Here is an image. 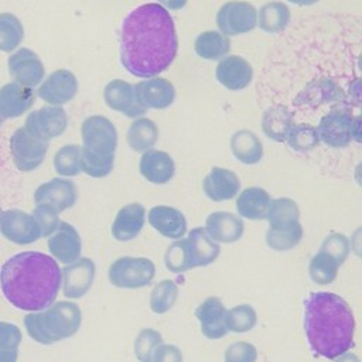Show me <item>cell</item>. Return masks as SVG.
<instances>
[{
  "label": "cell",
  "mask_w": 362,
  "mask_h": 362,
  "mask_svg": "<svg viewBox=\"0 0 362 362\" xmlns=\"http://www.w3.org/2000/svg\"><path fill=\"white\" fill-rule=\"evenodd\" d=\"M178 37L174 20L158 3H146L132 10L120 28V62L137 78L164 72L177 57Z\"/></svg>",
  "instance_id": "cell-1"
},
{
  "label": "cell",
  "mask_w": 362,
  "mask_h": 362,
  "mask_svg": "<svg viewBox=\"0 0 362 362\" xmlns=\"http://www.w3.org/2000/svg\"><path fill=\"white\" fill-rule=\"evenodd\" d=\"M62 272L58 262L42 252H20L0 269V288L4 298L23 311L49 307L61 288Z\"/></svg>",
  "instance_id": "cell-2"
},
{
  "label": "cell",
  "mask_w": 362,
  "mask_h": 362,
  "mask_svg": "<svg viewBox=\"0 0 362 362\" xmlns=\"http://www.w3.org/2000/svg\"><path fill=\"white\" fill-rule=\"evenodd\" d=\"M304 331L311 351L325 359H335L355 345L354 313L331 291H315L305 298Z\"/></svg>",
  "instance_id": "cell-3"
},
{
  "label": "cell",
  "mask_w": 362,
  "mask_h": 362,
  "mask_svg": "<svg viewBox=\"0 0 362 362\" xmlns=\"http://www.w3.org/2000/svg\"><path fill=\"white\" fill-rule=\"evenodd\" d=\"M83 146L81 147V170L93 178L110 174L117 147L116 126L105 116L86 117L81 126Z\"/></svg>",
  "instance_id": "cell-4"
},
{
  "label": "cell",
  "mask_w": 362,
  "mask_h": 362,
  "mask_svg": "<svg viewBox=\"0 0 362 362\" xmlns=\"http://www.w3.org/2000/svg\"><path fill=\"white\" fill-rule=\"evenodd\" d=\"M82 322V313L72 301H54L41 311H31L23 318L28 337L41 344L51 345L75 335Z\"/></svg>",
  "instance_id": "cell-5"
},
{
  "label": "cell",
  "mask_w": 362,
  "mask_h": 362,
  "mask_svg": "<svg viewBox=\"0 0 362 362\" xmlns=\"http://www.w3.org/2000/svg\"><path fill=\"white\" fill-rule=\"evenodd\" d=\"M264 219L269 221V229L266 232V243L269 247L284 252L300 243L303 226L300 223V209L294 199H270Z\"/></svg>",
  "instance_id": "cell-6"
},
{
  "label": "cell",
  "mask_w": 362,
  "mask_h": 362,
  "mask_svg": "<svg viewBox=\"0 0 362 362\" xmlns=\"http://www.w3.org/2000/svg\"><path fill=\"white\" fill-rule=\"evenodd\" d=\"M320 141L328 147H346L352 140L359 141V117L346 110H332L321 117L315 127Z\"/></svg>",
  "instance_id": "cell-7"
},
{
  "label": "cell",
  "mask_w": 362,
  "mask_h": 362,
  "mask_svg": "<svg viewBox=\"0 0 362 362\" xmlns=\"http://www.w3.org/2000/svg\"><path fill=\"white\" fill-rule=\"evenodd\" d=\"M156 274L154 263L147 257L124 256L115 260L107 272L109 281L119 288H141L148 286Z\"/></svg>",
  "instance_id": "cell-8"
},
{
  "label": "cell",
  "mask_w": 362,
  "mask_h": 362,
  "mask_svg": "<svg viewBox=\"0 0 362 362\" xmlns=\"http://www.w3.org/2000/svg\"><path fill=\"white\" fill-rule=\"evenodd\" d=\"M48 151V141L31 134L24 126L14 130L10 137V153L14 165L23 173L38 168Z\"/></svg>",
  "instance_id": "cell-9"
},
{
  "label": "cell",
  "mask_w": 362,
  "mask_h": 362,
  "mask_svg": "<svg viewBox=\"0 0 362 362\" xmlns=\"http://www.w3.org/2000/svg\"><path fill=\"white\" fill-rule=\"evenodd\" d=\"M257 10L253 4L243 0H230L216 13V25L219 33L230 37L246 34L256 27Z\"/></svg>",
  "instance_id": "cell-10"
},
{
  "label": "cell",
  "mask_w": 362,
  "mask_h": 362,
  "mask_svg": "<svg viewBox=\"0 0 362 362\" xmlns=\"http://www.w3.org/2000/svg\"><path fill=\"white\" fill-rule=\"evenodd\" d=\"M0 233L8 242L20 246L31 245L42 238L41 229L33 214L21 209L3 211L0 216Z\"/></svg>",
  "instance_id": "cell-11"
},
{
  "label": "cell",
  "mask_w": 362,
  "mask_h": 362,
  "mask_svg": "<svg viewBox=\"0 0 362 362\" xmlns=\"http://www.w3.org/2000/svg\"><path fill=\"white\" fill-rule=\"evenodd\" d=\"M68 126V116L65 110L59 106H44L38 110L31 112L27 119L24 127L34 134L35 137L49 141L61 136Z\"/></svg>",
  "instance_id": "cell-12"
},
{
  "label": "cell",
  "mask_w": 362,
  "mask_h": 362,
  "mask_svg": "<svg viewBox=\"0 0 362 362\" xmlns=\"http://www.w3.org/2000/svg\"><path fill=\"white\" fill-rule=\"evenodd\" d=\"M76 198V185L68 178H52L38 185L34 192L35 205H45L58 214L72 208Z\"/></svg>",
  "instance_id": "cell-13"
},
{
  "label": "cell",
  "mask_w": 362,
  "mask_h": 362,
  "mask_svg": "<svg viewBox=\"0 0 362 362\" xmlns=\"http://www.w3.org/2000/svg\"><path fill=\"white\" fill-rule=\"evenodd\" d=\"M185 263L188 270L194 267L208 266L219 256V243L212 240L204 228H194L187 238H181Z\"/></svg>",
  "instance_id": "cell-14"
},
{
  "label": "cell",
  "mask_w": 362,
  "mask_h": 362,
  "mask_svg": "<svg viewBox=\"0 0 362 362\" xmlns=\"http://www.w3.org/2000/svg\"><path fill=\"white\" fill-rule=\"evenodd\" d=\"M62 272V293L68 298H81L92 287L96 266L89 257H79L78 260L65 264Z\"/></svg>",
  "instance_id": "cell-15"
},
{
  "label": "cell",
  "mask_w": 362,
  "mask_h": 362,
  "mask_svg": "<svg viewBox=\"0 0 362 362\" xmlns=\"http://www.w3.org/2000/svg\"><path fill=\"white\" fill-rule=\"evenodd\" d=\"M103 99L112 110L120 112L132 119L141 117L147 112V109L140 105L134 86L123 79H113L107 82L103 89Z\"/></svg>",
  "instance_id": "cell-16"
},
{
  "label": "cell",
  "mask_w": 362,
  "mask_h": 362,
  "mask_svg": "<svg viewBox=\"0 0 362 362\" xmlns=\"http://www.w3.org/2000/svg\"><path fill=\"white\" fill-rule=\"evenodd\" d=\"M78 92L76 76L68 69H57L51 72L40 85L37 95L47 103L59 106L68 103Z\"/></svg>",
  "instance_id": "cell-17"
},
{
  "label": "cell",
  "mask_w": 362,
  "mask_h": 362,
  "mask_svg": "<svg viewBox=\"0 0 362 362\" xmlns=\"http://www.w3.org/2000/svg\"><path fill=\"white\" fill-rule=\"evenodd\" d=\"M51 256L64 264H69L81 257L82 242L78 230L68 222H59L47 240Z\"/></svg>",
  "instance_id": "cell-18"
},
{
  "label": "cell",
  "mask_w": 362,
  "mask_h": 362,
  "mask_svg": "<svg viewBox=\"0 0 362 362\" xmlns=\"http://www.w3.org/2000/svg\"><path fill=\"white\" fill-rule=\"evenodd\" d=\"M8 72L14 82L28 88L44 79V65L40 57L28 48H18L8 57Z\"/></svg>",
  "instance_id": "cell-19"
},
{
  "label": "cell",
  "mask_w": 362,
  "mask_h": 362,
  "mask_svg": "<svg viewBox=\"0 0 362 362\" xmlns=\"http://www.w3.org/2000/svg\"><path fill=\"white\" fill-rule=\"evenodd\" d=\"M133 86L140 105L146 109H165L175 99L174 85L161 76L140 81Z\"/></svg>",
  "instance_id": "cell-20"
},
{
  "label": "cell",
  "mask_w": 362,
  "mask_h": 362,
  "mask_svg": "<svg viewBox=\"0 0 362 362\" xmlns=\"http://www.w3.org/2000/svg\"><path fill=\"white\" fill-rule=\"evenodd\" d=\"M216 81L229 90H242L253 79L252 65L239 55H226L219 59L215 69Z\"/></svg>",
  "instance_id": "cell-21"
},
{
  "label": "cell",
  "mask_w": 362,
  "mask_h": 362,
  "mask_svg": "<svg viewBox=\"0 0 362 362\" xmlns=\"http://www.w3.org/2000/svg\"><path fill=\"white\" fill-rule=\"evenodd\" d=\"M195 317L201 324L202 334L209 339H219L226 335V308L221 298L208 297L195 310Z\"/></svg>",
  "instance_id": "cell-22"
},
{
  "label": "cell",
  "mask_w": 362,
  "mask_h": 362,
  "mask_svg": "<svg viewBox=\"0 0 362 362\" xmlns=\"http://www.w3.org/2000/svg\"><path fill=\"white\" fill-rule=\"evenodd\" d=\"M202 189L211 201L222 202L238 195L240 181L233 171L223 167H212L202 180Z\"/></svg>",
  "instance_id": "cell-23"
},
{
  "label": "cell",
  "mask_w": 362,
  "mask_h": 362,
  "mask_svg": "<svg viewBox=\"0 0 362 362\" xmlns=\"http://www.w3.org/2000/svg\"><path fill=\"white\" fill-rule=\"evenodd\" d=\"M204 229L209 238L218 243H233L242 238L245 225L238 215L226 211H216L206 216Z\"/></svg>",
  "instance_id": "cell-24"
},
{
  "label": "cell",
  "mask_w": 362,
  "mask_h": 362,
  "mask_svg": "<svg viewBox=\"0 0 362 362\" xmlns=\"http://www.w3.org/2000/svg\"><path fill=\"white\" fill-rule=\"evenodd\" d=\"M140 174L151 184H167L175 174L173 157L161 150L150 148L143 153L139 163Z\"/></svg>",
  "instance_id": "cell-25"
},
{
  "label": "cell",
  "mask_w": 362,
  "mask_h": 362,
  "mask_svg": "<svg viewBox=\"0 0 362 362\" xmlns=\"http://www.w3.org/2000/svg\"><path fill=\"white\" fill-rule=\"evenodd\" d=\"M35 95L28 86L17 82L6 83L0 88V115L6 119H14L24 115L34 105Z\"/></svg>",
  "instance_id": "cell-26"
},
{
  "label": "cell",
  "mask_w": 362,
  "mask_h": 362,
  "mask_svg": "<svg viewBox=\"0 0 362 362\" xmlns=\"http://www.w3.org/2000/svg\"><path fill=\"white\" fill-rule=\"evenodd\" d=\"M146 222V209L139 202L124 205L116 214L112 223V235L119 242H127L134 239L143 229Z\"/></svg>",
  "instance_id": "cell-27"
},
{
  "label": "cell",
  "mask_w": 362,
  "mask_h": 362,
  "mask_svg": "<svg viewBox=\"0 0 362 362\" xmlns=\"http://www.w3.org/2000/svg\"><path fill=\"white\" fill-rule=\"evenodd\" d=\"M150 225L168 239H181L187 232V219L184 214L173 206L158 205L148 211Z\"/></svg>",
  "instance_id": "cell-28"
},
{
  "label": "cell",
  "mask_w": 362,
  "mask_h": 362,
  "mask_svg": "<svg viewBox=\"0 0 362 362\" xmlns=\"http://www.w3.org/2000/svg\"><path fill=\"white\" fill-rule=\"evenodd\" d=\"M270 204V195L264 188L249 187L243 189L236 199V209L242 218L260 221L266 218Z\"/></svg>",
  "instance_id": "cell-29"
},
{
  "label": "cell",
  "mask_w": 362,
  "mask_h": 362,
  "mask_svg": "<svg viewBox=\"0 0 362 362\" xmlns=\"http://www.w3.org/2000/svg\"><path fill=\"white\" fill-rule=\"evenodd\" d=\"M230 151L236 160L243 164H257L263 157V144L250 130L242 129L230 137Z\"/></svg>",
  "instance_id": "cell-30"
},
{
  "label": "cell",
  "mask_w": 362,
  "mask_h": 362,
  "mask_svg": "<svg viewBox=\"0 0 362 362\" xmlns=\"http://www.w3.org/2000/svg\"><path fill=\"white\" fill-rule=\"evenodd\" d=\"M294 124L293 113L283 105H276L269 107L262 116V130L263 133L277 141L283 143L287 139V134Z\"/></svg>",
  "instance_id": "cell-31"
},
{
  "label": "cell",
  "mask_w": 362,
  "mask_h": 362,
  "mask_svg": "<svg viewBox=\"0 0 362 362\" xmlns=\"http://www.w3.org/2000/svg\"><path fill=\"white\" fill-rule=\"evenodd\" d=\"M194 49L197 55L206 61H218L229 55L230 40L229 37L221 34L219 31H204L194 42Z\"/></svg>",
  "instance_id": "cell-32"
},
{
  "label": "cell",
  "mask_w": 362,
  "mask_h": 362,
  "mask_svg": "<svg viewBox=\"0 0 362 362\" xmlns=\"http://www.w3.org/2000/svg\"><path fill=\"white\" fill-rule=\"evenodd\" d=\"M158 139V127L148 117H137L127 130V144L133 151L144 153L156 144Z\"/></svg>",
  "instance_id": "cell-33"
},
{
  "label": "cell",
  "mask_w": 362,
  "mask_h": 362,
  "mask_svg": "<svg viewBox=\"0 0 362 362\" xmlns=\"http://www.w3.org/2000/svg\"><path fill=\"white\" fill-rule=\"evenodd\" d=\"M290 23V8L283 1H270L257 11L259 28L269 34H277L286 30Z\"/></svg>",
  "instance_id": "cell-34"
},
{
  "label": "cell",
  "mask_w": 362,
  "mask_h": 362,
  "mask_svg": "<svg viewBox=\"0 0 362 362\" xmlns=\"http://www.w3.org/2000/svg\"><path fill=\"white\" fill-rule=\"evenodd\" d=\"M339 263L327 252L320 250L317 255H314L308 264V273L314 283L325 286L335 280L338 274Z\"/></svg>",
  "instance_id": "cell-35"
},
{
  "label": "cell",
  "mask_w": 362,
  "mask_h": 362,
  "mask_svg": "<svg viewBox=\"0 0 362 362\" xmlns=\"http://www.w3.org/2000/svg\"><path fill=\"white\" fill-rule=\"evenodd\" d=\"M24 38L21 21L11 13L0 14V51H14Z\"/></svg>",
  "instance_id": "cell-36"
},
{
  "label": "cell",
  "mask_w": 362,
  "mask_h": 362,
  "mask_svg": "<svg viewBox=\"0 0 362 362\" xmlns=\"http://www.w3.org/2000/svg\"><path fill=\"white\" fill-rule=\"evenodd\" d=\"M54 168L62 177H75L81 170V146L66 144L54 156Z\"/></svg>",
  "instance_id": "cell-37"
},
{
  "label": "cell",
  "mask_w": 362,
  "mask_h": 362,
  "mask_svg": "<svg viewBox=\"0 0 362 362\" xmlns=\"http://www.w3.org/2000/svg\"><path fill=\"white\" fill-rule=\"evenodd\" d=\"M178 298V286L173 280H161L150 293V308L156 314H164L173 308Z\"/></svg>",
  "instance_id": "cell-38"
},
{
  "label": "cell",
  "mask_w": 362,
  "mask_h": 362,
  "mask_svg": "<svg viewBox=\"0 0 362 362\" xmlns=\"http://www.w3.org/2000/svg\"><path fill=\"white\" fill-rule=\"evenodd\" d=\"M286 141L288 146L300 153L310 151L315 148L320 144V137L317 133V129L311 124L300 123V124H293Z\"/></svg>",
  "instance_id": "cell-39"
},
{
  "label": "cell",
  "mask_w": 362,
  "mask_h": 362,
  "mask_svg": "<svg viewBox=\"0 0 362 362\" xmlns=\"http://www.w3.org/2000/svg\"><path fill=\"white\" fill-rule=\"evenodd\" d=\"M226 328L232 332H247L257 322V314L255 308L249 304H240L230 310H226Z\"/></svg>",
  "instance_id": "cell-40"
},
{
  "label": "cell",
  "mask_w": 362,
  "mask_h": 362,
  "mask_svg": "<svg viewBox=\"0 0 362 362\" xmlns=\"http://www.w3.org/2000/svg\"><path fill=\"white\" fill-rule=\"evenodd\" d=\"M163 344V337L153 328H144L134 339V355L139 362H151L153 354Z\"/></svg>",
  "instance_id": "cell-41"
},
{
  "label": "cell",
  "mask_w": 362,
  "mask_h": 362,
  "mask_svg": "<svg viewBox=\"0 0 362 362\" xmlns=\"http://www.w3.org/2000/svg\"><path fill=\"white\" fill-rule=\"evenodd\" d=\"M321 250L331 255L341 266L349 255V240L342 233H331L324 239Z\"/></svg>",
  "instance_id": "cell-42"
},
{
  "label": "cell",
  "mask_w": 362,
  "mask_h": 362,
  "mask_svg": "<svg viewBox=\"0 0 362 362\" xmlns=\"http://www.w3.org/2000/svg\"><path fill=\"white\" fill-rule=\"evenodd\" d=\"M225 362H256L257 351L256 348L245 341L230 344L223 354Z\"/></svg>",
  "instance_id": "cell-43"
},
{
  "label": "cell",
  "mask_w": 362,
  "mask_h": 362,
  "mask_svg": "<svg viewBox=\"0 0 362 362\" xmlns=\"http://www.w3.org/2000/svg\"><path fill=\"white\" fill-rule=\"evenodd\" d=\"M59 214L55 212L54 209L45 206V205H35L34 211H33V216L35 218L40 229H41V235L44 238H48L59 225Z\"/></svg>",
  "instance_id": "cell-44"
},
{
  "label": "cell",
  "mask_w": 362,
  "mask_h": 362,
  "mask_svg": "<svg viewBox=\"0 0 362 362\" xmlns=\"http://www.w3.org/2000/svg\"><path fill=\"white\" fill-rule=\"evenodd\" d=\"M21 341L23 334L18 325L8 321H0V349L18 348Z\"/></svg>",
  "instance_id": "cell-45"
},
{
  "label": "cell",
  "mask_w": 362,
  "mask_h": 362,
  "mask_svg": "<svg viewBox=\"0 0 362 362\" xmlns=\"http://www.w3.org/2000/svg\"><path fill=\"white\" fill-rule=\"evenodd\" d=\"M151 362H182V354L175 345L161 344L156 348Z\"/></svg>",
  "instance_id": "cell-46"
},
{
  "label": "cell",
  "mask_w": 362,
  "mask_h": 362,
  "mask_svg": "<svg viewBox=\"0 0 362 362\" xmlns=\"http://www.w3.org/2000/svg\"><path fill=\"white\" fill-rule=\"evenodd\" d=\"M17 361H18V348L0 349V362H17Z\"/></svg>",
  "instance_id": "cell-47"
},
{
  "label": "cell",
  "mask_w": 362,
  "mask_h": 362,
  "mask_svg": "<svg viewBox=\"0 0 362 362\" xmlns=\"http://www.w3.org/2000/svg\"><path fill=\"white\" fill-rule=\"evenodd\" d=\"M188 0H158V4H161L167 10H181L185 7Z\"/></svg>",
  "instance_id": "cell-48"
},
{
  "label": "cell",
  "mask_w": 362,
  "mask_h": 362,
  "mask_svg": "<svg viewBox=\"0 0 362 362\" xmlns=\"http://www.w3.org/2000/svg\"><path fill=\"white\" fill-rule=\"evenodd\" d=\"M334 362H359V358L352 352H345L334 359Z\"/></svg>",
  "instance_id": "cell-49"
},
{
  "label": "cell",
  "mask_w": 362,
  "mask_h": 362,
  "mask_svg": "<svg viewBox=\"0 0 362 362\" xmlns=\"http://www.w3.org/2000/svg\"><path fill=\"white\" fill-rule=\"evenodd\" d=\"M288 1L296 6H313V4L318 3L320 0H288Z\"/></svg>",
  "instance_id": "cell-50"
},
{
  "label": "cell",
  "mask_w": 362,
  "mask_h": 362,
  "mask_svg": "<svg viewBox=\"0 0 362 362\" xmlns=\"http://www.w3.org/2000/svg\"><path fill=\"white\" fill-rule=\"evenodd\" d=\"M3 122H4V117L0 115V126H1V123H3Z\"/></svg>",
  "instance_id": "cell-51"
},
{
  "label": "cell",
  "mask_w": 362,
  "mask_h": 362,
  "mask_svg": "<svg viewBox=\"0 0 362 362\" xmlns=\"http://www.w3.org/2000/svg\"><path fill=\"white\" fill-rule=\"evenodd\" d=\"M1 214H3V211H1V208H0V216H1Z\"/></svg>",
  "instance_id": "cell-52"
}]
</instances>
